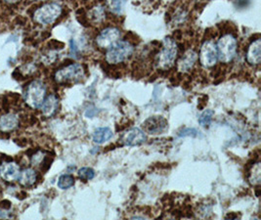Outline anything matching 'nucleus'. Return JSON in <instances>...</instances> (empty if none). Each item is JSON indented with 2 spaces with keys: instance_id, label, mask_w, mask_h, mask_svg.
Masks as SVG:
<instances>
[{
  "instance_id": "obj_1",
  "label": "nucleus",
  "mask_w": 261,
  "mask_h": 220,
  "mask_svg": "<svg viewBox=\"0 0 261 220\" xmlns=\"http://www.w3.org/2000/svg\"><path fill=\"white\" fill-rule=\"evenodd\" d=\"M178 47L174 39L166 37L164 40L162 50L156 57V65L161 70L170 69L177 58Z\"/></svg>"
},
{
  "instance_id": "obj_2",
  "label": "nucleus",
  "mask_w": 261,
  "mask_h": 220,
  "mask_svg": "<svg viewBox=\"0 0 261 220\" xmlns=\"http://www.w3.org/2000/svg\"><path fill=\"white\" fill-rule=\"evenodd\" d=\"M46 97V87L40 81H32L24 89L25 104L33 109H39Z\"/></svg>"
},
{
  "instance_id": "obj_3",
  "label": "nucleus",
  "mask_w": 261,
  "mask_h": 220,
  "mask_svg": "<svg viewBox=\"0 0 261 220\" xmlns=\"http://www.w3.org/2000/svg\"><path fill=\"white\" fill-rule=\"evenodd\" d=\"M62 14V6L56 2H50L37 8L34 13V20L39 25L47 26L55 23Z\"/></svg>"
},
{
  "instance_id": "obj_4",
  "label": "nucleus",
  "mask_w": 261,
  "mask_h": 220,
  "mask_svg": "<svg viewBox=\"0 0 261 220\" xmlns=\"http://www.w3.org/2000/svg\"><path fill=\"white\" fill-rule=\"evenodd\" d=\"M133 51L134 48L131 45L130 42L119 40L117 43L108 49L106 61L109 64L117 65L129 58L133 54Z\"/></svg>"
},
{
  "instance_id": "obj_5",
  "label": "nucleus",
  "mask_w": 261,
  "mask_h": 220,
  "mask_svg": "<svg viewBox=\"0 0 261 220\" xmlns=\"http://www.w3.org/2000/svg\"><path fill=\"white\" fill-rule=\"evenodd\" d=\"M216 48L218 60L221 63H229L237 54V39L232 35H224L218 40Z\"/></svg>"
},
{
  "instance_id": "obj_6",
  "label": "nucleus",
  "mask_w": 261,
  "mask_h": 220,
  "mask_svg": "<svg viewBox=\"0 0 261 220\" xmlns=\"http://www.w3.org/2000/svg\"><path fill=\"white\" fill-rule=\"evenodd\" d=\"M84 69L81 64H71L56 71L54 79L57 83H71L79 82L84 79Z\"/></svg>"
},
{
  "instance_id": "obj_7",
  "label": "nucleus",
  "mask_w": 261,
  "mask_h": 220,
  "mask_svg": "<svg viewBox=\"0 0 261 220\" xmlns=\"http://www.w3.org/2000/svg\"><path fill=\"white\" fill-rule=\"evenodd\" d=\"M218 60L216 44L212 40L205 41L200 51V63L204 68H212L215 66Z\"/></svg>"
},
{
  "instance_id": "obj_8",
  "label": "nucleus",
  "mask_w": 261,
  "mask_h": 220,
  "mask_svg": "<svg viewBox=\"0 0 261 220\" xmlns=\"http://www.w3.org/2000/svg\"><path fill=\"white\" fill-rule=\"evenodd\" d=\"M121 36V33L117 28H107L103 30L96 38L97 45L102 49H109L117 43Z\"/></svg>"
},
{
  "instance_id": "obj_9",
  "label": "nucleus",
  "mask_w": 261,
  "mask_h": 220,
  "mask_svg": "<svg viewBox=\"0 0 261 220\" xmlns=\"http://www.w3.org/2000/svg\"><path fill=\"white\" fill-rule=\"evenodd\" d=\"M147 139L145 131L138 128H132L123 132L119 141L125 146H138L141 145Z\"/></svg>"
},
{
  "instance_id": "obj_10",
  "label": "nucleus",
  "mask_w": 261,
  "mask_h": 220,
  "mask_svg": "<svg viewBox=\"0 0 261 220\" xmlns=\"http://www.w3.org/2000/svg\"><path fill=\"white\" fill-rule=\"evenodd\" d=\"M21 168L17 162L5 161L0 163V177L7 182H14L19 179Z\"/></svg>"
},
{
  "instance_id": "obj_11",
  "label": "nucleus",
  "mask_w": 261,
  "mask_h": 220,
  "mask_svg": "<svg viewBox=\"0 0 261 220\" xmlns=\"http://www.w3.org/2000/svg\"><path fill=\"white\" fill-rule=\"evenodd\" d=\"M143 127L150 134H160L167 128V121L163 116H152L143 124Z\"/></svg>"
},
{
  "instance_id": "obj_12",
  "label": "nucleus",
  "mask_w": 261,
  "mask_h": 220,
  "mask_svg": "<svg viewBox=\"0 0 261 220\" xmlns=\"http://www.w3.org/2000/svg\"><path fill=\"white\" fill-rule=\"evenodd\" d=\"M58 107H59L58 97L54 94H50L47 97H45L40 109L43 116L45 117H51L55 115V113L58 110Z\"/></svg>"
},
{
  "instance_id": "obj_13",
  "label": "nucleus",
  "mask_w": 261,
  "mask_h": 220,
  "mask_svg": "<svg viewBox=\"0 0 261 220\" xmlns=\"http://www.w3.org/2000/svg\"><path fill=\"white\" fill-rule=\"evenodd\" d=\"M197 60H198V54L194 50H188L179 60L177 69L181 72L189 71L194 67Z\"/></svg>"
},
{
  "instance_id": "obj_14",
  "label": "nucleus",
  "mask_w": 261,
  "mask_h": 220,
  "mask_svg": "<svg viewBox=\"0 0 261 220\" xmlns=\"http://www.w3.org/2000/svg\"><path fill=\"white\" fill-rule=\"evenodd\" d=\"M247 61L250 65H259L261 62V40L257 38L250 43L247 51Z\"/></svg>"
},
{
  "instance_id": "obj_15",
  "label": "nucleus",
  "mask_w": 261,
  "mask_h": 220,
  "mask_svg": "<svg viewBox=\"0 0 261 220\" xmlns=\"http://www.w3.org/2000/svg\"><path fill=\"white\" fill-rule=\"evenodd\" d=\"M19 116L15 114H6L0 116V131L9 132L19 126Z\"/></svg>"
},
{
  "instance_id": "obj_16",
  "label": "nucleus",
  "mask_w": 261,
  "mask_h": 220,
  "mask_svg": "<svg viewBox=\"0 0 261 220\" xmlns=\"http://www.w3.org/2000/svg\"><path fill=\"white\" fill-rule=\"evenodd\" d=\"M37 179V174L36 170L32 167H27L23 170H21L19 181L20 184L24 187H31L34 185Z\"/></svg>"
},
{
  "instance_id": "obj_17",
  "label": "nucleus",
  "mask_w": 261,
  "mask_h": 220,
  "mask_svg": "<svg viewBox=\"0 0 261 220\" xmlns=\"http://www.w3.org/2000/svg\"><path fill=\"white\" fill-rule=\"evenodd\" d=\"M113 137V131L110 128H99L93 133V142L96 144H103Z\"/></svg>"
},
{
  "instance_id": "obj_18",
  "label": "nucleus",
  "mask_w": 261,
  "mask_h": 220,
  "mask_svg": "<svg viewBox=\"0 0 261 220\" xmlns=\"http://www.w3.org/2000/svg\"><path fill=\"white\" fill-rule=\"evenodd\" d=\"M261 180L260 162L253 164L249 172V181L251 185H259Z\"/></svg>"
},
{
  "instance_id": "obj_19",
  "label": "nucleus",
  "mask_w": 261,
  "mask_h": 220,
  "mask_svg": "<svg viewBox=\"0 0 261 220\" xmlns=\"http://www.w3.org/2000/svg\"><path fill=\"white\" fill-rule=\"evenodd\" d=\"M89 17L95 23H98L103 22L105 17H106V13H105L104 7L101 6V5H97L95 7H93V9L90 11Z\"/></svg>"
},
{
  "instance_id": "obj_20",
  "label": "nucleus",
  "mask_w": 261,
  "mask_h": 220,
  "mask_svg": "<svg viewBox=\"0 0 261 220\" xmlns=\"http://www.w3.org/2000/svg\"><path fill=\"white\" fill-rule=\"evenodd\" d=\"M108 7L114 14L120 15L125 7L126 0H107Z\"/></svg>"
},
{
  "instance_id": "obj_21",
  "label": "nucleus",
  "mask_w": 261,
  "mask_h": 220,
  "mask_svg": "<svg viewBox=\"0 0 261 220\" xmlns=\"http://www.w3.org/2000/svg\"><path fill=\"white\" fill-rule=\"evenodd\" d=\"M74 184V178L71 174H63L58 179V187L62 190H67Z\"/></svg>"
},
{
  "instance_id": "obj_22",
  "label": "nucleus",
  "mask_w": 261,
  "mask_h": 220,
  "mask_svg": "<svg viewBox=\"0 0 261 220\" xmlns=\"http://www.w3.org/2000/svg\"><path fill=\"white\" fill-rule=\"evenodd\" d=\"M214 116V112L213 110H205L199 117V124L202 128H208L213 121Z\"/></svg>"
},
{
  "instance_id": "obj_23",
  "label": "nucleus",
  "mask_w": 261,
  "mask_h": 220,
  "mask_svg": "<svg viewBox=\"0 0 261 220\" xmlns=\"http://www.w3.org/2000/svg\"><path fill=\"white\" fill-rule=\"evenodd\" d=\"M77 175H79V177H80L81 179L87 181V180H91V179L94 178L95 172H94V169H92L91 167H82V168L79 170Z\"/></svg>"
},
{
  "instance_id": "obj_24",
  "label": "nucleus",
  "mask_w": 261,
  "mask_h": 220,
  "mask_svg": "<svg viewBox=\"0 0 261 220\" xmlns=\"http://www.w3.org/2000/svg\"><path fill=\"white\" fill-rule=\"evenodd\" d=\"M199 135H200V131H198L196 128H184L178 133L179 137H185V136L198 137Z\"/></svg>"
},
{
  "instance_id": "obj_25",
  "label": "nucleus",
  "mask_w": 261,
  "mask_h": 220,
  "mask_svg": "<svg viewBox=\"0 0 261 220\" xmlns=\"http://www.w3.org/2000/svg\"><path fill=\"white\" fill-rule=\"evenodd\" d=\"M44 159H45V155L42 152H36L35 155H33L32 157V163L35 166H39L42 165V163L44 162Z\"/></svg>"
},
{
  "instance_id": "obj_26",
  "label": "nucleus",
  "mask_w": 261,
  "mask_h": 220,
  "mask_svg": "<svg viewBox=\"0 0 261 220\" xmlns=\"http://www.w3.org/2000/svg\"><path fill=\"white\" fill-rule=\"evenodd\" d=\"M70 54L73 58H77L80 55V49L73 39H71V43H70Z\"/></svg>"
},
{
  "instance_id": "obj_27",
  "label": "nucleus",
  "mask_w": 261,
  "mask_h": 220,
  "mask_svg": "<svg viewBox=\"0 0 261 220\" xmlns=\"http://www.w3.org/2000/svg\"><path fill=\"white\" fill-rule=\"evenodd\" d=\"M11 208V203L7 200H3L1 203H0V209H8Z\"/></svg>"
},
{
  "instance_id": "obj_28",
  "label": "nucleus",
  "mask_w": 261,
  "mask_h": 220,
  "mask_svg": "<svg viewBox=\"0 0 261 220\" xmlns=\"http://www.w3.org/2000/svg\"><path fill=\"white\" fill-rule=\"evenodd\" d=\"M8 217H11L9 212L3 211L2 209H0V218H8Z\"/></svg>"
},
{
  "instance_id": "obj_29",
  "label": "nucleus",
  "mask_w": 261,
  "mask_h": 220,
  "mask_svg": "<svg viewBox=\"0 0 261 220\" xmlns=\"http://www.w3.org/2000/svg\"><path fill=\"white\" fill-rule=\"evenodd\" d=\"M5 2H7V3H9V4H14V3H16V2H18V1H20V0H4Z\"/></svg>"
}]
</instances>
